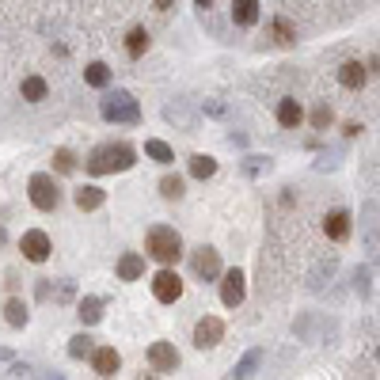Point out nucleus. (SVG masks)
<instances>
[{"mask_svg":"<svg viewBox=\"0 0 380 380\" xmlns=\"http://www.w3.org/2000/svg\"><path fill=\"white\" fill-rule=\"evenodd\" d=\"M145 255L156 259L160 270H171V266L182 259V236L171 228V224H152V228L145 232Z\"/></svg>","mask_w":380,"mask_h":380,"instance_id":"1","label":"nucleus"},{"mask_svg":"<svg viewBox=\"0 0 380 380\" xmlns=\"http://www.w3.org/2000/svg\"><path fill=\"white\" fill-rule=\"evenodd\" d=\"M137 164V149L126 145V141H115V145H99V149H91V156L84 160L91 175H110V171H130Z\"/></svg>","mask_w":380,"mask_h":380,"instance_id":"2","label":"nucleus"},{"mask_svg":"<svg viewBox=\"0 0 380 380\" xmlns=\"http://www.w3.org/2000/svg\"><path fill=\"white\" fill-rule=\"evenodd\" d=\"M99 115H103V122H115V126H141V103L133 99L130 91L115 88L99 99Z\"/></svg>","mask_w":380,"mask_h":380,"instance_id":"3","label":"nucleus"},{"mask_svg":"<svg viewBox=\"0 0 380 380\" xmlns=\"http://www.w3.org/2000/svg\"><path fill=\"white\" fill-rule=\"evenodd\" d=\"M27 198H31L34 209H42V213H54V209L61 206V187L54 175L46 171H34L31 182H27Z\"/></svg>","mask_w":380,"mask_h":380,"instance_id":"4","label":"nucleus"},{"mask_svg":"<svg viewBox=\"0 0 380 380\" xmlns=\"http://www.w3.org/2000/svg\"><path fill=\"white\" fill-rule=\"evenodd\" d=\"M190 270H194V278H202V281H217V278H224L221 251L209 248V244L194 248V251H190Z\"/></svg>","mask_w":380,"mask_h":380,"instance_id":"5","label":"nucleus"},{"mask_svg":"<svg viewBox=\"0 0 380 380\" xmlns=\"http://www.w3.org/2000/svg\"><path fill=\"white\" fill-rule=\"evenodd\" d=\"M244 297H248V278H244L240 266H232V270H224V278H221V305L240 308Z\"/></svg>","mask_w":380,"mask_h":380,"instance_id":"6","label":"nucleus"},{"mask_svg":"<svg viewBox=\"0 0 380 380\" xmlns=\"http://www.w3.org/2000/svg\"><path fill=\"white\" fill-rule=\"evenodd\" d=\"M19 251H23L27 263H46L50 251H54V244H50V236H46L42 228H27L23 240H19Z\"/></svg>","mask_w":380,"mask_h":380,"instance_id":"7","label":"nucleus"},{"mask_svg":"<svg viewBox=\"0 0 380 380\" xmlns=\"http://www.w3.org/2000/svg\"><path fill=\"white\" fill-rule=\"evenodd\" d=\"M152 297H156L160 305H175V300L182 297V278L175 270H156L152 274Z\"/></svg>","mask_w":380,"mask_h":380,"instance_id":"8","label":"nucleus"},{"mask_svg":"<svg viewBox=\"0 0 380 380\" xmlns=\"http://www.w3.org/2000/svg\"><path fill=\"white\" fill-rule=\"evenodd\" d=\"M145 357H149L152 372H175V369H179V365H182L179 350H175L171 342H152V346L145 350Z\"/></svg>","mask_w":380,"mask_h":380,"instance_id":"9","label":"nucleus"},{"mask_svg":"<svg viewBox=\"0 0 380 380\" xmlns=\"http://www.w3.org/2000/svg\"><path fill=\"white\" fill-rule=\"evenodd\" d=\"M221 339H224V320H217V316H202V320L194 323V346L198 350H213Z\"/></svg>","mask_w":380,"mask_h":380,"instance_id":"10","label":"nucleus"},{"mask_svg":"<svg viewBox=\"0 0 380 380\" xmlns=\"http://www.w3.org/2000/svg\"><path fill=\"white\" fill-rule=\"evenodd\" d=\"M323 232H327V240H335V244L350 240V232H354V213H350V209H331V213L323 217Z\"/></svg>","mask_w":380,"mask_h":380,"instance_id":"11","label":"nucleus"},{"mask_svg":"<svg viewBox=\"0 0 380 380\" xmlns=\"http://www.w3.org/2000/svg\"><path fill=\"white\" fill-rule=\"evenodd\" d=\"M365 80H369V65H365V61L350 58V61H342V65H339V84L346 91H361Z\"/></svg>","mask_w":380,"mask_h":380,"instance_id":"12","label":"nucleus"},{"mask_svg":"<svg viewBox=\"0 0 380 380\" xmlns=\"http://www.w3.org/2000/svg\"><path fill=\"white\" fill-rule=\"evenodd\" d=\"M91 369H95V377H103V380L118 377V369H122V354H118L115 346H99L95 354H91Z\"/></svg>","mask_w":380,"mask_h":380,"instance_id":"13","label":"nucleus"},{"mask_svg":"<svg viewBox=\"0 0 380 380\" xmlns=\"http://www.w3.org/2000/svg\"><path fill=\"white\" fill-rule=\"evenodd\" d=\"M115 274L118 281H141L145 278V255H137V251H122L115 263Z\"/></svg>","mask_w":380,"mask_h":380,"instance_id":"14","label":"nucleus"},{"mask_svg":"<svg viewBox=\"0 0 380 380\" xmlns=\"http://www.w3.org/2000/svg\"><path fill=\"white\" fill-rule=\"evenodd\" d=\"M73 202H76V209L91 213V209H103V202H107V190L95 187V182H84V187L73 190Z\"/></svg>","mask_w":380,"mask_h":380,"instance_id":"15","label":"nucleus"},{"mask_svg":"<svg viewBox=\"0 0 380 380\" xmlns=\"http://www.w3.org/2000/svg\"><path fill=\"white\" fill-rule=\"evenodd\" d=\"M274 115H278V126H281V130H297V126L305 122V107H300L293 95L278 99V110H274Z\"/></svg>","mask_w":380,"mask_h":380,"instance_id":"16","label":"nucleus"},{"mask_svg":"<svg viewBox=\"0 0 380 380\" xmlns=\"http://www.w3.org/2000/svg\"><path fill=\"white\" fill-rule=\"evenodd\" d=\"M103 308H107V300H103V297H80V300H76V316H80L84 327H95V323L103 320Z\"/></svg>","mask_w":380,"mask_h":380,"instance_id":"17","label":"nucleus"},{"mask_svg":"<svg viewBox=\"0 0 380 380\" xmlns=\"http://www.w3.org/2000/svg\"><path fill=\"white\" fill-rule=\"evenodd\" d=\"M335 270H339V259H335V255L320 259V263H316V270L308 274V289H312V293H320L323 285H327V281L335 278Z\"/></svg>","mask_w":380,"mask_h":380,"instance_id":"18","label":"nucleus"},{"mask_svg":"<svg viewBox=\"0 0 380 380\" xmlns=\"http://www.w3.org/2000/svg\"><path fill=\"white\" fill-rule=\"evenodd\" d=\"M270 34L278 46H297V23L289 16H274L270 19Z\"/></svg>","mask_w":380,"mask_h":380,"instance_id":"19","label":"nucleus"},{"mask_svg":"<svg viewBox=\"0 0 380 380\" xmlns=\"http://www.w3.org/2000/svg\"><path fill=\"white\" fill-rule=\"evenodd\" d=\"M259 365H263V346L248 350V354L240 357V365H236V369H232V380H255Z\"/></svg>","mask_w":380,"mask_h":380,"instance_id":"20","label":"nucleus"},{"mask_svg":"<svg viewBox=\"0 0 380 380\" xmlns=\"http://www.w3.org/2000/svg\"><path fill=\"white\" fill-rule=\"evenodd\" d=\"M228 16H232V23H236V27H255L259 23V4H255V0H236Z\"/></svg>","mask_w":380,"mask_h":380,"instance_id":"21","label":"nucleus"},{"mask_svg":"<svg viewBox=\"0 0 380 380\" xmlns=\"http://www.w3.org/2000/svg\"><path fill=\"white\" fill-rule=\"evenodd\" d=\"M110 65L107 61H91V65H84V84L88 88H110Z\"/></svg>","mask_w":380,"mask_h":380,"instance_id":"22","label":"nucleus"},{"mask_svg":"<svg viewBox=\"0 0 380 380\" xmlns=\"http://www.w3.org/2000/svg\"><path fill=\"white\" fill-rule=\"evenodd\" d=\"M19 95H23L27 103H42L46 95H50V84L42 80V76H23V84H19Z\"/></svg>","mask_w":380,"mask_h":380,"instance_id":"23","label":"nucleus"},{"mask_svg":"<svg viewBox=\"0 0 380 380\" xmlns=\"http://www.w3.org/2000/svg\"><path fill=\"white\" fill-rule=\"evenodd\" d=\"M145 156L149 160H156V164H175V149L167 145V141H160V137H149L145 141Z\"/></svg>","mask_w":380,"mask_h":380,"instance_id":"24","label":"nucleus"},{"mask_svg":"<svg viewBox=\"0 0 380 380\" xmlns=\"http://www.w3.org/2000/svg\"><path fill=\"white\" fill-rule=\"evenodd\" d=\"M187 167H190V175H194V179H213V175H217V160L206 156V152H194Z\"/></svg>","mask_w":380,"mask_h":380,"instance_id":"25","label":"nucleus"},{"mask_svg":"<svg viewBox=\"0 0 380 380\" xmlns=\"http://www.w3.org/2000/svg\"><path fill=\"white\" fill-rule=\"evenodd\" d=\"M240 171L248 175V179H259V175H270L274 171V160L270 156H244L240 160Z\"/></svg>","mask_w":380,"mask_h":380,"instance_id":"26","label":"nucleus"},{"mask_svg":"<svg viewBox=\"0 0 380 380\" xmlns=\"http://www.w3.org/2000/svg\"><path fill=\"white\" fill-rule=\"evenodd\" d=\"M149 31H145V27H133L130 34H126V54H130V58H141V54L149 50Z\"/></svg>","mask_w":380,"mask_h":380,"instance_id":"27","label":"nucleus"},{"mask_svg":"<svg viewBox=\"0 0 380 380\" xmlns=\"http://www.w3.org/2000/svg\"><path fill=\"white\" fill-rule=\"evenodd\" d=\"M182 194H187V182H182V175H164V179H160V198L179 202Z\"/></svg>","mask_w":380,"mask_h":380,"instance_id":"28","label":"nucleus"},{"mask_svg":"<svg viewBox=\"0 0 380 380\" xmlns=\"http://www.w3.org/2000/svg\"><path fill=\"white\" fill-rule=\"evenodd\" d=\"M95 350H99V346H95V342H91L88 335H84V331H80V335H73V339H69V357H76V361H84V357H91V354H95Z\"/></svg>","mask_w":380,"mask_h":380,"instance_id":"29","label":"nucleus"},{"mask_svg":"<svg viewBox=\"0 0 380 380\" xmlns=\"http://www.w3.org/2000/svg\"><path fill=\"white\" fill-rule=\"evenodd\" d=\"M164 118H167V122H175V126H182V130H190V126H194V118H190V110H187V103H182V99L167 103Z\"/></svg>","mask_w":380,"mask_h":380,"instance_id":"30","label":"nucleus"},{"mask_svg":"<svg viewBox=\"0 0 380 380\" xmlns=\"http://www.w3.org/2000/svg\"><path fill=\"white\" fill-rule=\"evenodd\" d=\"M4 320L12 323V327H27V320H31V312H27V305L19 297H12L8 305H4Z\"/></svg>","mask_w":380,"mask_h":380,"instance_id":"31","label":"nucleus"},{"mask_svg":"<svg viewBox=\"0 0 380 380\" xmlns=\"http://www.w3.org/2000/svg\"><path fill=\"white\" fill-rule=\"evenodd\" d=\"M354 289L361 300L372 293V266H354Z\"/></svg>","mask_w":380,"mask_h":380,"instance_id":"32","label":"nucleus"},{"mask_svg":"<svg viewBox=\"0 0 380 380\" xmlns=\"http://www.w3.org/2000/svg\"><path fill=\"white\" fill-rule=\"evenodd\" d=\"M308 122H312V130H327V126L335 122V110H331V103H316Z\"/></svg>","mask_w":380,"mask_h":380,"instance_id":"33","label":"nucleus"},{"mask_svg":"<svg viewBox=\"0 0 380 380\" xmlns=\"http://www.w3.org/2000/svg\"><path fill=\"white\" fill-rule=\"evenodd\" d=\"M54 171H61V175H73V171H76L73 149H58V152H54Z\"/></svg>","mask_w":380,"mask_h":380,"instance_id":"34","label":"nucleus"},{"mask_svg":"<svg viewBox=\"0 0 380 380\" xmlns=\"http://www.w3.org/2000/svg\"><path fill=\"white\" fill-rule=\"evenodd\" d=\"M73 293H76V285L65 278V281L58 285V293H54V300H58V305H69V300H73Z\"/></svg>","mask_w":380,"mask_h":380,"instance_id":"35","label":"nucleus"},{"mask_svg":"<svg viewBox=\"0 0 380 380\" xmlns=\"http://www.w3.org/2000/svg\"><path fill=\"white\" fill-rule=\"evenodd\" d=\"M361 130H365L361 122H346V126H342V133H346V137H361Z\"/></svg>","mask_w":380,"mask_h":380,"instance_id":"36","label":"nucleus"},{"mask_svg":"<svg viewBox=\"0 0 380 380\" xmlns=\"http://www.w3.org/2000/svg\"><path fill=\"white\" fill-rule=\"evenodd\" d=\"M202 110H206V115H224V107H221V103H206Z\"/></svg>","mask_w":380,"mask_h":380,"instance_id":"37","label":"nucleus"},{"mask_svg":"<svg viewBox=\"0 0 380 380\" xmlns=\"http://www.w3.org/2000/svg\"><path fill=\"white\" fill-rule=\"evenodd\" d=\"M12 372H16V377H23V372H31V369H27V361H12Z\"/></svg>","mask_w":380,"mask_h":380,"instance_id":"38","label":"nucleus"},{"mask_svg":"<svg viewBox=\"0 0 380 380\" xmlns=\"http://www.w3.org/2000/svg\"><path fill=\"white\" fill-rule=\"evenodd\" d=\"M0 361H16V354H12L8 346H0Z\"/></svg>","mask_w":380,"mask_h":380,"instance_id":"39","label":"nucleus"},{"mask_svg":"<svg viewBox=\"0 0 380 380\" xmlns=\"http://www.w3.org/2000/svg\"><path fill=\"white\" fill-rule=\"evenodd\" d=\"M4 244H8V232H4V224H0V248H4Z\"/></svg>","mask_w":380,"mask_h":380,"instance_id":"40","label":"nucleus"},{"mask_svg":"<svg viewBox=\"0 0 380 380\" xmlns=\"http://www.w3.org/2000/svg\"><path fill=\"white\" fill-rule=\"evenodd\" d=\"M137 380H160V377H156V372H141Z\"/></svg>","mask_w":380,"mask_h":380,"instance_id":"41","label":"nucleus"},{"mask_svg":"<svg viewBox=\"0 0 380 380\" xmlns=\"http://www.w3.org/2000/svg\"><path fill=\"white\" fill-rule=\"evenodd\" d=\"M38 380H65V377H58V372H46V377H38Z\"/></svg>","mask_w":380,"mask_h":380,"instance_id":"42","label":"nucleus"},{"mask_svg":"<svg viewBox=\"0 0 380 380\" xmlns=\"http://www.w3.org/2000/svg\"><path fill=\"white\" fill-rule=\"evenodd\" d=\"M377 361H380V346H377Z\"/></svg>","mask_w":380,"mask_h":380,"instance_id":"43","label":"nucleus"}]
</instances>
